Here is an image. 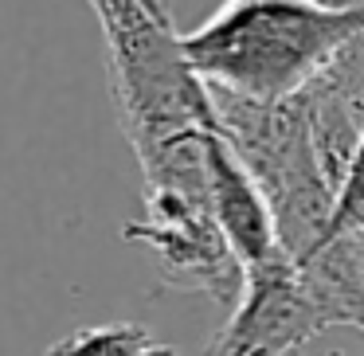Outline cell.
Listing matches in <instances>:
<instances>
[{"mask_svg":"<svg viewBox=\"0 0 364 356\" xmlns=\"http://www.w3.org/2000/svg\"><path fill=\"white\" fill-rule=\"evenodd\" d=\"M360 40L364 9L333 12L306 0H223L184 36V55L212 90L278 102L309 87Z\"/></svg>","mask_w":364,"mask_h":356,"instance_id":"7a4b0ae2","label":"cell"},{"mask_svg":"<svg viewBox=\"0 0 364 356\" xmlns=\"http://www.w3.org/2000/svg\"><path fill=\"white\" fill-rule=\"evenodd\" d=\"M329 235H364V134H360V149L353 157V168L341 184L337 207H333V220H329Z\"/></svg>","mask_w":364,"mask_h":356,"instance_id":"52a82bcc","label":"cell"},{"mask_svg":"<svg viewBox=\"0 0 364 356\" xmlns=\"http://www.w3.org/2000/svg\"><path fill=\"white\" fill-rule=\"evenodd\" d=\"M102 28L106 75L145 196L208 200V141L220 129L208 82L184 55L165 0H87ZM212 204V200H208Z\"/></svg>","mask_w":364,"mask_h":356,"instance_id":"6da1fadb","label":"cell"},{"mask_svg":"<svg viewBox=\"0 0 364 356\" xmlns=\"http://www.w3.org/2000/svg\"><path fill=\"white\" fill-rule=\"evenodd\" d=\"M43 356H181L141 321H102L59 337Z\"/></svg>","mask_w":364,"mask_h":356,"instance_id":"8992f818","label":"cell"},{"mask_svg":"<svg viewBox=\"0 0 364 356\" xmlns=\"http://www.w3.org/2000/svg\"><path fill=\"white\" fill-rule=\"evenodd\" d=\"M306 4H317V9H333V12H356V9H364V0H306Z\"/></svg>","mask_w":364,"mask_h":356,"instance_id":"ba28073f","label":"cell"},{"mask_svg":"<svg viewBox=\"0 0 364 356\" xmlns=\"http://www.w3.org/2000/svg\"><path fill=\"white\" fill-rule=\"evenodd\" d=\"M122 239L141 243L157 259V270L176 290L208 293L231 306L243 290V262L228 247L212 204L184 196H145V215L126 223Z\"/></svg>","mask_w":364,"mask_h":356,"instance_id":"277c9868","label":"cell"},{"mask_svg":"<svg viewBox=\"0 0 364 356\" xmlns=\"http://www.w3.org/2000/svg\"><path fill=\"white\" fill-rule=\"evenodd\" d=\"M208 196H212L215 223H220L228 247L235 251V259L243 262V270L282 251L267 196L259 192L247 165L235 157L223 129H215L208 141Z\"/></svg>","mask_w":364,"mask_h":356,"instance_id":"5b68a950","label":"cell"},{"mask_svg":"<svg viewBox=\"0 0 364 356\" xmlns=\"http://www.w3.org/2000/svg\"><path fill=\"white\" fill-rule=\"evenodd\" d=\"M329 329L301 266L286 251L243 270V290L204 356H294L314 333Z\"/></svg>","mask_w":364,"mask_h":356,"instance_id":"3957f363","label":"cell"}]
</instances>
